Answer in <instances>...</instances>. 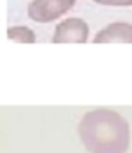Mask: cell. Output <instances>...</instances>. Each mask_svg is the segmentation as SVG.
Masks as SVG:
<instances>
[{
  "mask_svg": "<svg viewBox=\"0 0 132 153\" xmlns=\"http://www.w3.org/2000/svg\"><path fill=\"white\" fill-rule=\"evenodd\" d=\"M89 40V25L82 18H67L56 25L54 43H85Z\"/></svg>",
  "mask_w": 132,
  "mask_h": 153,
  "instance_id": "3957f363",
  "label": "cell"
},
{
  "mask_svg": "<svg viewBox=\"0 0 132 153\" xmlns=\"http://www.w3.org/2000/svg\"><path fill=\"white\" fill-rule=\"evenodd\" d=\"M74 4L76 0H33L27 7V15L38 24H49L69 13Z\"/></svg>",
  "mask_w": 132,
  "mask_h": 153,
  "instance_id": "7a4b0ae2",
  "label": "cell"
},
{
  "mask_svg": "<svg viewBox=\"0 0 132 153\" xmlns=\"http://www.w3.org/2000/svg\"><path fill=\"white\" fill-rule=\"evenodd\" d=\"M100 6H118V7H127L132 6V0H94Z\"/></svg>",
  "mask_w": 132,
  "mask_h": 153,
  "instance_id": "8992f818",
  "label": "cell"
},
{
  "mask_svg": "<svg viewBox=\"0 0 132 153\" xmlns=\"http://www.w3.org/2000/svg\"><path fill=\"white\" fill-rule=\"evenodd\" d=\"M94 43H132V24H109L94 36Z\"/></svg>",
  "mask_w": 132,
  "mask_h": 153,
  "instance_id": "277c9868",
  "label": "cell"
},
{
  "mask_svg": "<svg viewBox=\"0 0 132 153\" xmlns=\"http://www.w3.org/2000/svg\"><path fill=\"white\" fill-rule=\"evenodd\" d=\"M78 135L89 153H127L130 144L128 123L110 108L87 112L78 123Z\"/></svg>",
  "mask_w": 132,
  "mask_h": 153,
  "instance_id": "6da1fadb",
  "label": "cell"
},
{
  "mask_svg": "<svg viewBox=\"0 0 132 153\" xmlns=\"http://www.w3.org/2000/svg\"><path fill=\"white\" fill-rule=\"evenodd\" d=\"M8 38L16 42V43H34L36 42V36L34 33L29 29V27H24V25H13L8 29Z\"/></svg>",
  "mask_w": 132,
  "mask_h": 153,
  "instance_id": "5b68a950",
  "label": "cell"
}]
</instances>
